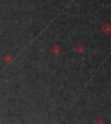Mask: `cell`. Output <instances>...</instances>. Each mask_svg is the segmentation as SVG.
<instances>
[{
  "label": "cell",
  "mask_w": 111,
  "mask_h": 124,
  "mask_svg": "<svg viewBox=\"0 0 111 124\" xmlns=\"http://www.w3.org/2000/svg\"><path fill=\"white\" fill-rule=\"evenodd\" d=\"M95 124H104V122H103V119H101V118H98V119L95 121Z\"/></svg>",
  "instance_id": "1"
}]
</instances>
